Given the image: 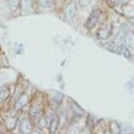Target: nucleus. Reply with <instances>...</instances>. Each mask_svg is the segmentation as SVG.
Returning a JSON list of instances; mask_svg holds the SVG:
<instances>
[{
	"mask_svg": "<svg viewBox=\"0 0 134 134\" xmlns=\"http://www.w3.org/2000/svg\"><path fill=\"white\" fill-rule=\"evenodd\" d=\"M75 14H76V6H75V3H74V2H71V3H69V5H68L67 8H66V17H67L68 20H71V19L74 18Z\"/></svg>",
	"mask_w": 134,
	"mask_h": 134,
	"instance_id": "nucleus-1",
	"label": "nucleus"
},
{
	"mask_svg": "<svg viewBox=\"0 0 134 134\" xmlns=\"http://www.w3.org/2000/svg\"><path fill=\"white\" fill-rule=\"evenodd\" d=\"M99 16H100V13H99V10H93V13L90 15V17H89V20H88V23H87V25H88V27H91L92 25H94L95 23H96V21L98 20V18H99Z\"/></svg>",
	"mask_w": 134,
	"mask_h": 134,
	"instance_id": "nucleus-2",
	"label": "nucleus"
},
{
	"mask_svg": "<svg viewBox=\"0 0 134 134\" xmlns=\"http://www.w3.org/2000/svg\"><path fill=\"white\" fill-rule=\"evenodd\" d=\"M32 0H22V9L24 13H28L31 9Z\"/></svg>",
	"mask_w": 134,
	"mask_h": 134,
	"instance_id": "nucleus-3",
	"label": "nucleus"
},
{
	"mask_svg": "<svg viewBox=\"0 0 134 134\" xmlns=\"http://www.w3.org/2000/svg\"><path fill=\"white\" fill-rule=\"evenodd\" d=\"M92 3V0H77V4L81 8H86L90 6Z\"/></svg>",
	"mask_w": 134,
	"mask_h": 134,
	"instance_id": "nucleus-4",
	"label": "nucleus"
},
{
	"mask_svg": "<svg viewBox=\"0 0 134 134\" xmlns=\"http://www.w3.org/2000/svg\"><path fill=\"white\" fill-rule=\"evenodd\" d=\"M39 3L42 7H49L51 4V1L50 0H39Z\"/></svg>",
	"mask_w": 134,
	"mask_h": 134,
	"instance_id": "nucleus-5",
	"label": "nucleus"
},
{
	"mask_svg": "<svg viewBox=\"0 0 134 134\" xmlns=\"http://www.w3.org/2000/svg\"><path fill=\"white\" fill-rule=\"evenodd\" d=\"M18 4H19V0H9V5H10L12 9H16Z\"/></svg>",
	"mask_w": 134,
	"mask_h": 134,
	"instance_id": "nucleus-6",
	"label": "nucleus"
}]
</instances>
